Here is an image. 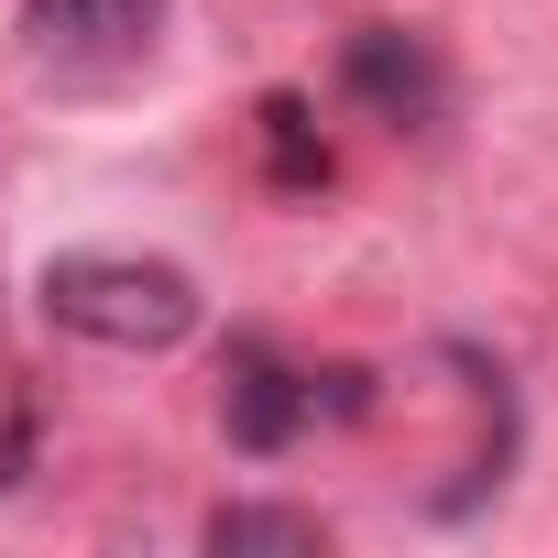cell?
Segmentation results:
<instances>
[{
	"mask_svg": "<svg viewBox=\"0 0 558 558\" xmlns=\"http://www.w3.org/2000/svg\"><path fill=\"white\" fill-rule=\"evenodd\" d=\"M154 23H165V0H23V34L66 66H121L154 45Z\"/></svg>",
	"mask_w": 558,
	"mask_h": 558,
	"instance_id": "obj_4",
	"label": "cell"
},
{
	"mask_svg": "<svg viewBox=\"0 0 558 558\" xmlns=\"http://www.w3.org/2000/svg\"><path fill=\"white\" fill-rule=\"evenodd\" d=\"M307 416H318V373H296L274 340H230V362H219V427H230V449L274 460V449L307 438Z\"/></svg>",
	"mask_w": 558,
	"mask_h": 558,
	"instance_id": "obj_3",
	"label": "cell"
},
{
	"mask_svg": "<svg viewBox=\"0 0 558 558\" xmlns=\"http://www.w3.org/2000/svg\"><path fill=\"white\" fill-rule=\"evenodd\" d=\"M340 88H351L384 132H427V121L449 110V66H438V45L405 34V23H362V34L340 45Z\"/></svg>",
	"mask_w": 558,
	"mask_h": 558,
	"instance_id": "obj_2",
	"label": "cell"
},
{
	"mask_svg": "<svg viewBox=\"0 0 558 558\" xmlns=\"http://www.w3.org/2000/svg\"><path fill=\"white\" fill-rule=\"evenodd\" d=\"M45 318L99 351H175L197 329V286L143 252H56L45 263Z\"/></svg>",
	"mask_w": 558,
	"mask_h": 558,
	"instance_id": "obj_1",
	"label": "cell"
},
{
	"mask_svg": "<svg viewBox=\"0 0 558 558\" xmlns=\"http://www.w3.org/2000/svg\"><path fill=\"white\" fill-rule=\"evenodd\" d=\"M208 547H329V525L307 504H219L208 514Z\"/></svg>",
	"mask_w": 558,
	"mask_h": 558,
	"instance_id": "obj_6",
	"label": "cell"
},
{
	"mask_svg": "<svg viewBox=\"0 0 558 558\" xmlns=\"http://www.w3.org/2000/svg\"><path fill=\"white\" fill-rule=\"evenodd\" d=\"M252 132H263V175L286 186V197H318V186L340 175V154H329V132H318V110H307L296 88H274V99L252 110Z\"/></svg>",
	"mask_w": 558,
	"mask_h": 558,
	"instance_id": "obj_5",
	"label": "cell"
}]
</instances>
